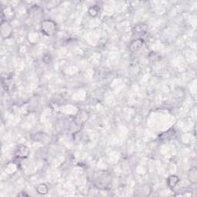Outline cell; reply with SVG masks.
I'll list each match as a JSON object with an SVG mask.
<instances>
[{
    "instance_id": "cell-7",
    "label": "cell",
    "mask_w": 197,
    "mask_h": 197,
    "mask_svg": "<svg viewBox=\"0 0 197 197\" xmlns=\"http://www.w3.org/2000/svg\"><path fill=\"white\" fill-rule=\"evenodd\" d=\"M1 30H2V35H4L5 33H6V38H8L9 35L12 33V27L9 25L6 22H2V25H1Z\"/></svg>"
},
{
    "instance_id": "cell-10",
    "label": "cell",
    "mask_w": 197,
    "mask_h": 197,
    "mask_svg": "<svg viewBox=\"0 0 197 197\" xmlns=\"http://www.w3.org/2000/svg\"><path fill=\"white\" fill-rule=\"evenodd\" d=\"M174 135H175V130L173 129H171V130H168L167 132H165L164 133H163L159 136V139L162 140H164V141L165 140H169L170 139H172Z\"/></svg>"
},
{
    "instance_id": "cell-9",
    "label": "cell",
    "mask_w": 197,
    "mask_h": 197,
    "mask_svg": "<svg viewBox=\"0 0 197 197\" xmlns=\"http://www.w3.org/2000/svg\"><path fill=\"white\" fill-rule=\"evenodd\" d=\"M188 179L191 182L196 183L197 182V170L196 167L191 168L188 172Z\"/></svg>"
},
{
    "instance_id": "cell-14",
    "label": "cell",
    "mask_w": 197,
    "mask_h": 197,
    "mask_svg": "<svg viewBox=\"0 0 197 197\" xmlns=\"http://www.w3.org/2000/svg\"><path fill=\"white\" fill-rule=\"evenodd\" d=\"M43 59L46 63H48V62H50V61H51V56H50V55H45L43 56Z\"/></svg>"
},
{
    "instance_id": "cell-5",
    "label": "cell",
    "mask_w": 197,
    "mask_h": 197,
    "mask_svg": "<svg viewBox=\"0 0 197 197\" xmlns=\"http://www.w3.org/2000/svg\"><path fill=\"white\" fill-rule=\"evenodd\" d=\"M148 27L145 24H137L134 26L133 33L138 35H144L147 33Z\"/></svg>"
},
{
    "instance_id": "cell-13",
    "label": "cell",
    "mask_w": 197,
    "mask_h": 197,
    "mask_svg": "<svg viewBox=\"0 0 197 197\" xmlns=\"http://www.w3.org/2000/svg\"><path fill=\"white\" fill-rule=\"evenodd\" d=\"M2 82H6V84H2L3 87L6 90H9L10 87L12 86V80L10 78H7L6 80H2Z\"/></svg>"
},
{
    "instance_id": "cell-6",
    "label": "cell",
    "mask_w": 197,
    "mask_h": 197,
    "mask_svg": "<svg viewBox=\"0 0 197 197\" xmlns=\"http://www.w3.org/2000/svg\"><path fill=\"white\" fill-rule=\"evenodd\" d=\"M14 10L11 7H6V9H3L2 11V20L3 19H6H6H12V17L14 16Z\"/></svg>"
},
{
    "instance_id": "cell-15",
    "label": "cell",
    "mask_w": 197,
    "mask_h": 197,
    "mask_svg": "<svg viewBox=\"0 0 197 197\" xmlns=\"http://www.w3.org/2000/svg\"><path fill=\"white\" fill-rule=\"evenodd\" d=\"M28 196V195L26 194V193H20V194H19V196Z\"/></svg>"
},
{
    "instance_id": "cell-2",
    "label": "cell",
    "mask_w": 197,
    "mask_h": 197,
    "mask_svg": "<svg viewBox=\"0 0 197 197\" xmlns=\"http://www.w3.org/2000/svg\"><path fill=\"white\" fill-rule=\"evenodd\" d=\"M89 119V113L85 111H81L79 112L76 116L74 118V122L76 124L77 126H80L83 125L87 119Z\"/></svg>"
},
{
    "instance_id": "cell-4",
    "label": "cell",
    "mask_w": 197,
    "mask_h": 197,
    "mask_svg": "<svg viewBox=\"0 0 197 197\" xmlns=\"http://www.w3.org/2000/svg\"><path fill=\"white\" fill-rule=\"evenodd\" d=\"M143 40L142 39H136L133 40V41L131 42L130 45V51L132 52H135L137 50L140 49V48L143 46Z\"/></svg>"
},
{
    "instance_id": "cell-12",
    "label": "cell",
    "mask_w": 197,
    "mask_h": 197,
    "mask_svg": "<svg viewBox=\"0 0 197 197\" xmlns=\"http://www.w3.org/2000/svg\"><path fill=\"white\" fill-rule=\"evenodd\" d=\"M99 12V8L97 6H93L89 8V14L92 17H95L98 15Z\"/></svg>"
},
{
    "instance_id": "cell-1",
    "label": "cell",
    "mask_w": 197,
    "mask_h": 197,
    "mask_svg": "<svg viewBox=\"0 0 197 197\" xmlns=\"http://www.w3.org/2000/svg\"><path fill=\"white\" fill-rule=\"evenodd\" d=\"M40 29L45 35H48V36H53L56 33L57 25H56V23L54 21L50 20V19H46V20H43L41 22Z\"/></svg>"
},
{
    "instance_id": "cell-3",
    "label": "cell",
    "mask_w": 197,
    "mask_h": 197,
    "mask_svg": "<svg viewBox=\"0 0 197 197\" xmlns=\"http://www.w3.org/2000/svg\"><path fill=\"white\" fill-rule=\"evenodd\" d=\"M29 153H30V150L27 146H20L17 149L15 156L18 159H25L29 156Z\"/></svg>"
},
{
    "instance_id": "cell-8",
    "label": "cell",
    "mask_w": 197,
    "mask_h": 197,
    "mask_svg": "<svg viewBox=\"0 0 197 197\" xmlns=\"http://www.w3.org/2000/svg\"><path fill=\"white\" fill-rule=\"evenodd\" d=\"M179 182H180V178L175 175L170 176L167 179V184L170 188H174L178 184Z\"/></svg>"
},
{
    "instance_id": "cell-11",
    "label": "cell",
    "mask_w": 197,
    "mask_h": 197,
    "mask_svg": "<svg viewBox=\"0 0 197 197\" xmlns=\"http://www.w3.org/2000/svg\"><path fill=\"white\" fill-rule=\"evenodd\" d=\"M48 190H49V188H48V186L46 184H40L36 187V191L39 194H46L48 193Z\"/></svg>"
}]
</instances>
